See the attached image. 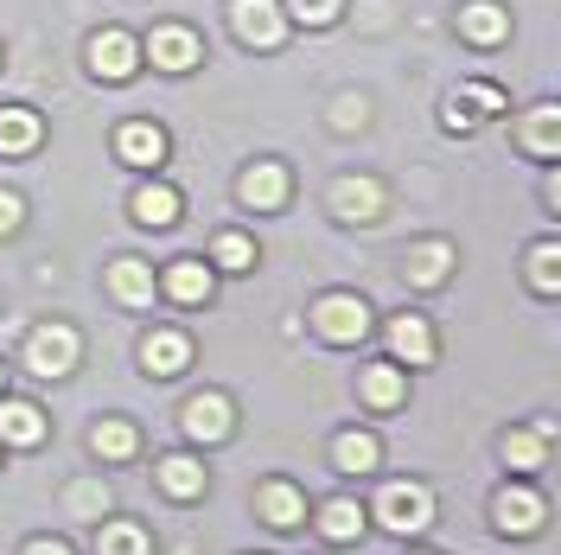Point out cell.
<instances>
[{"instance_id":"1","label":"cell","mask_w":561,"mask_h":555,"mask_svg":"<svg viewBox=\"0 0 561 555\" xmlns=\"http://www.w3.org/2000/svg\"><path fill=\"white\" fill-rule=\"evenodd\" d=\"M364 511H370L377 530L402 536V543H409V536H427L434 518H440V505H434V486H427V479H383Z\"/></svg>"},{"instance_id":"2","label":"cell","mask_w":561,"mask_h":555,"mask_svg":"<svg viewBox=\"0 0 561 555\" xmlns=\"http://www.w3.org/2000/svg\"><path fill=\"white\" fill-rule=\"evenodd\" d=\"M491 530L511 536V543L542 536V530H549V498L529 486V479H504V486L491 491Z\"/></svg>"},{"instance_id":"3","label":"cell","mask_w":561,"mask_h":555,"mask_svg":"<svg viewBox=\"0 0 561 555\" xmlns=\"http://www.w3.org/2000/svg\"><path fill=\"white\" fill-rule=\"evenodd\" d=\"M370 301L364 294H351V287H325L313 301V332L325 339V346H339V351H351V346H364L370 339Z\"/></svg>"},{"instance_id":"4","label":"cell","mask_w":561,"mask_h":555,"mask_svg":"<svg viewBox=\"0 0 561 555\" xmlns=\"http://www.w3.org/2000/svg\"><path fill=\"white\" fill-rule=\"evenodd\" d=\"M179 434H185L192 448H224V441L237 434V403H230V389H192V396L179 403Z\"/></svg>"},{"instance_id":"5","label":"cell","mask_w":561,"mask_h":555,"mask_svg":"<svg viewBox=\"0 0 561 555\" xmlns=\"http://www.w3.org/2000/svg\"><path fill=\"white\" fill-rule=\"evenodd\" d=\"M140 58L153 70H167V77H192V70L205 65V38L192 33L185 20H160L153 33L140 38Z\"/></svg>"},{"instance_id":"6","label":"cell","mask_w":561,"mask_h":555,"mask_svg":"<svg viewBox=\"0 0 561 555\" xmlns=\"http://www.w3.org/2000/svg\"><path fill=\"white\" fill-rule=\"evenodd\" d=\"M77 358H83V339H77V326H65V319H45V326L26 332V371L33 377H70Z\"/></svg>"},{"instance_id":"7","label":"cell","mask_w":561,"mask_h":555,"mask_svg":"<svg viewBox=\"0 0 561 555\" xmlns=\"http://www.w3.org/2000/svg\"><path fill=\"white\" fill-rule=\"evenodd\" d=\"M383 346H389V364H402V371H427L434 358H440V332H434V319L427 313H396L383 326Z\"/></svg>"},{"instance_id":"8","label":"cell","mask_w":561,"mask_h":555,"mask_svg":"<svg viewBox=\"0 0 561 555\" xmlns=\"http://www.w3.org/2000/svg\"><path fill=\"white\" fill-rule=\"evenodd\" d=\"M459 269V249L447 237H421V243L402 249V281L415 287V294H434V287H447Z\"/></svg>"},{"instance_id":"9","label":"cell","mask_w":561,"mask_h":555,"mask_svg":"<svg viewBox=\"0 0 561 555\" xmlns=\"http://www.w3.org/2000/svg\"><path fill=\"white\" fill-rule=\"evenodd\" d=\"M160 294H167L173 307L198 313V307H210V294H217V269H210L205 256H179V262L160 269Z\"/></svg>"},{"instance_id":"10","label":"cell","mask_w":561,"mask_h":555,"mask_svg":"<svg viewBox=\"0 0 561 555\" xmlns=\"http://www.w3.org/2000/svg\"><path fill=\"white\" fill-rule=\"evenodd\" d=\"M307 518H313L319 543H332V550H345V543H357V536L370 530V511H364V498H351V491H332V498H319Z\"/></svg>"},{"instance_id":"11","label":"cell","mask_w":561,"mask_h":555,"mask_svg":"<svg viewBox=\"0 0 561 555\" xmlns=\"http://www.w3.org/2000/svg\"><path fill=\"white\" fill-rule=\"evenodd\" d=\"M357 403H364L370 416H396V409H409V371L389 364V358H370V364L357 371Z\"/></svg>"},{"instance_id":"12","label":"cell","mask_w":561,"mask_h":555,"mask_svg":"<svg viewBox=\"0 0 561 555\" xmlns=\"http://www.w3.org/2000/svg\"><path fill=\"white\" fill-rule=\"evenodd\" d=\"M497 460H504L511 479H536V473L549 466V428H542V421L504 428V434H497Z\"/></svg>"},{"instance_id":"13","label":"cell","mask_w":561,"mask_h":555,"mask_svg":"<svg viewBox=\"0 0 561 555\" xmlns=\"http://www.w3.org/2000/svg\"><path fill=\"white\" fill-rule=\"evenodd\" d=\"M287 199H294V173L280 167V160H255V167H243V179H237V205L243 211H287Z\"/></svg>"},{"instance_id":"14","label":"cell","mask_w":561,"mask_h":555,"mask_svg":"<svg viewBox=\"0 0 561 555\" xmlns=\"http://www.w3.org/2000/svg\"><path fill=\"white\" fill-rule=\"evenodd\" d=\"M140 38L122 33V26H103V33H90V70L103 77V83H128V77H140Z\"/></svg>"},{"instance_id":"15","label":"cell","mask_w":561,"mask_h":555,"mask_svg":"<svg viewBox=\"0 0 561 555\" xmlns=\"http://www.w3.org/2000/svg\"><path fill=\"white\" fill-rule=\"evenodd\" d=\"M167 154H173V140H167L160 122H122V128H115V160L135 167V173H160Z\"/></svg>"},{"instance_id":"16","label":"cell","mask_w":561,"mask_h":555,"mask_svg":"<svg viewBox=\"0 0 561 555\" xmlns=\"http://www.w3.org/2000/svg\"><path fill=\"white\" fill-rule=\"evenodd\" d=\"M230 26H237V38L255 45V52H280L287 13H280V0H230Z\"/></svg>"},{"instance_id":"17","label":"cell","mask_w":561,"mask_h":555,"mask_svg":"<svg viewBox=\"0 0 561 555\" xmlns=\"http://www.w3.org/2000/svg\"><path fill=\"white\" fill-rule=\"evenodd\" d=\"M307 511L313 505H307V491L294 486V479H262L255 486V518L268 523V530H280V536L287 530H307Z\"/></svg>"},{"instance_id":"18","label":"cell","mask_w":561,"mask_h":555,"mask_svg":"<svg viewBox=\"0 0 561 555\" xmlns=\"http://www.w3.org/2000/svg\"><path fill=\"white\" fill-rule=\"evenodd\" d=\"M332 217L339 224H377L383 217V179H370V173H345L339 185H332Z\"/></svg>"},{"instance_id":"19","label":"cell","mask_w":561,"mask_h":555,"mask_svg":"<svg viewBox=\"0 0 561 555\" xmlns=\"http://www.w3.org/2000/svg\"><path fill=\"white\" fill-rule=\"evenodd\" d=\"M128 217H135L140 230H173L179 217H185V199L167 179H140L135 192H128Z\"/></svg>"},{"instance_id":"20","label":"cell","mask_w":561,"mask_h":555,"mask_svg":"<svg viewBox=\"0 0 561 555\" xmlns=\"http://www.w3.org/2000/svg\"><path fill=\"white\" fill-rule=\"evenodd\" d=\"M140 371L160 377V383L185 377V371H192V339H185L179 326H153V332L140 339Z\"/></svg>"},{"instance_id":"21","label":"cell","mask_w":561,"mask_h":555,"mask_svg":"<svg viewBox=\"0 0 561 555\" xmlns=\"http://www.w3.org/2000/svg\"><path fill=\"white\" fill-rule=\"evenodd\" d=\"M108 294H115V307L147 313L153 307V294H160L153 262H140V256H115V262H108Z\"/></svg>"},{"instance_id":"22","label":"cell","mask_w":561,"mask_h":555,"mask_svg":"<svg viewBox=\"0 0 561 555\" xmlns=\"http://www.w3.org/2000/svg\"><path fill=\"white\" fill-rule=\"evenodd\" d=\"M332 466L345 479H370V473H383V441L370 428H339L332 434Z\"/></svg>"},{"instance_id":"23","label":"cell","mask_w":561,"mask_h":555,"mask_svg":"<svg viewBox=\"0 0 561 555\" xmlns=\"http://www.w3.org/2000/svg\"><path fill=\"white\" fill-rule=\"evenodd\" d=\"M153 479H160V491H167V498H179V505H192V498H205V486H210V466L198 460V453H160Z\"/></svg>"},{"instance_id":"24","label":"cell","mask_w":561,"mask_h":555,"mask_svg":"<svg viewBox=\"0 0 561 555\" xmlns=\"http://www.w3.org/2000/svg\"><path fill=\"white\" fill-rule=\"evenodd\" d=\"M517 140H524L529 160H542V167H556L561 160V103H536L517 122Z\"/></svg>"},{"instance_id":"25","label":"cell","mask_w":561,"mask_h":555,"mask_svg":"<svg viewBox=\"0 0 561 555\" xmlns=\"http://www.w3.org/2000/svg\"><path fill=\"white\" fill-rule=\"evenodd\" d=\"M459 38L479 45V52H497V45L511 38V13H504L497 0H466V7H459Z\"/></svg>"},{"instance_id":"26","label":"cell","mask_w":561,"mask_h":555,"mask_svg":"<svg viewBox=\"0 0 561 555\" xmlns=\"http://www.w3.org/2000/svg\"><path fill=\"white\" fill-rule=\"evenodd\" d=\"M38 140H45V122H38L33 109L0 103V160H26Z\"/></svg>"},{"instance_id":"27","label":"cell","mask_w":561,"mask_h":555,"mask_svg":"<svg viewBox=\"0 0 561 555\" xmlns=\"http://www.w3.org/2000/svg\"><path fill=\"white\" fill-rule=\"evenodd\" d=\"M217 275H255V262H262V243L249 237V230H217L210 237V256H205Z\"/></svg>"},{"instance_id":"28","label":"cell","mask_w":561,"mask_h":555,"mask_svg":"<svg viewBox=\"0 0 561 555\" xmlns=\"http://www.w3.org/2000/svg\"><path fill=\"white\" fill-rule=\"evenodd\" d=\"M90 453H96L103 466H128V460L140 453V428L122 421V416H103L96 428H90Z\"/></svg>"},{"instance_id":"29","label":"cell","mask_w":561,"mask_h":555,"mask_svg":"<svg viewBox=\"0 0 561 555\" xmlns=\"http://www.w3.org/2000/svg\"><path fill=\"white\" fill-rule=\"evenodd\" d=\"M524 281L536 294L561 301V237H536V243L524 249Z\"/></svg>"},{"instance_id":"30","label":"cell","mask_w":561,"mask_h":555,"mask_svg":"<svg viewBox=\"0 0 561 555\" xmlns=\"http://www.w3.org/2000/svg\"><path fill=\"white\" fill-rule=\"evenodd\" d=\"M45 441V409L38 403H0V448H38Z\"/></svg>"},{"instance_id":"31","label":"cell","mask_w":561,"mask_h":555,"mask_svg":"<svg viewBox=\"0 0 561 555\" xmlns=\"http://www.w3.org/2000/svg\"><path fill=\"white\" fill-rule=\"evenodd\" d=\"M96 555H153V536L135 518H103L96 523Z\"/></svg>"},{"instance_id":"32","label":"cell","mask_w":561,"mask_h":555,"mask_svg":"<svg viewBox=\"0 0 561 555\" xmlns=\"http://www.w3.org/2000/svg\"><path fill=\"white\" fill-rule=\"evenodd\" d=\"M65 511H70V518L103 523V511H108V486H96V479H77V486H65Z\"/></svg>"},{"instance_id":"33","label":"cell","mask_w":561,"mask_h":555,"mask_svg":"<svg viewBox=\"0 0 561 555\" xmlns=\"http://www.w3.org/2000/svg\"><path fill=\"white\" fill-rule=\"evenodd\" d=\"M280 13L300 20V26H332L345 13V0H280Z\"/></svg>"},{"instance_id":"34","label":"cell","mask_w":561,"mask_h":555,"mask_svg":"<svg viewBox=\"0 0 561 555\" xmlns=\"http://www.w3.org/2000/svg\"><path fill=\"white\" fill-rule=\"evenodd\" d=\"M454 97L459 103H472V115H504V109H511V97H504L497 83H459Z\"/></svg>"},{"instance_id":"35","label":"cell","mask_w":561,"mask_h":555,"mask_svg":"<svg viewBox=\"0 0 561 555\" xmlns=\"http://www.w3.org/2000/svg\"><path fill=\"white\" fill-rule=\"evenodd\" d=\"M20 224H26V199L20 192H0V237H13Z\"/></svg>"},{"instance_id":"36","label":"cell","mask_w":561,"mask_h":555,"mask_svg":"<svg viewBox=\"0 0 561 555\" xmlns=\"http://www.w3.org/2000/svg\"><path fill=\"white\" fill-rule=\"evenodd\" d=\"M440 122H447V135H472V128H479V115H472V109L459 103V97H454L447 109H440Z\"/></svg>"},{"instance_id":"37","label":"cell","mask_w":561,"mask_h":555,"mask_svg":"<svg viewBox=\"0 0 561 555\" xmlns=\"http://www.w3.org/2000/svg\"><path fill=\"white\" fill-rule=\"evenodd\" d=\"M20 555H77V550H70L65 536H33V543H26Z\"/></svg>"},{"instance_id":"38","label":"cell","mask_w":561,"mask_h":555,"mask_svg":"<svg viewBox=\"0 0 561 555\" xmlns=\"http://www.w3.org/2000/svg\"><path fill=\"white\" fill-rule=\"evenodd\" d=\"M542 205H549V211L561 217V160L549 167V179H542Z\"/></svg>"},{"instance_id":"39","label":"cell","mask_w":561,"mask_h":555,"mask_svg":"<svg viewBox=\"0 0 561 555\" xmlns=\"http://www.w3.org/2000/svg\"><path fill=\"white\" fill-rule=\"evenodd\" d=\"M415 555H440V550H415Z\"/></svg>"},{"instance_id":"40","label":"cell","mask_w":561,"mask_h":555,"mask_svg":"<svg viewBox=\"0 0 561 555\" xmlns=\"http://www.w3.org/2000/svg\"><path fill=\"white\" fill-rule=\"evenodd\" d=\"M0 377H7V364H0Z\"/></svg>"}]
</instances>
